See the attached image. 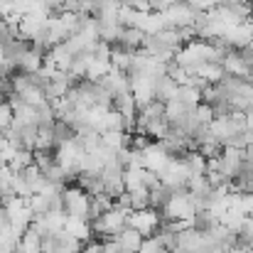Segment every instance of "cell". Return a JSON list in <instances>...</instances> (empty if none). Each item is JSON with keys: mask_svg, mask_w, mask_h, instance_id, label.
<instances>
[{"mask_svg": "<svg viewBox=\"0 0 253 253\" xmlns=\"http://www.w3.org/2000/svg\"><path fill=\"white\" fill-rule=\"evenodd\" d=\"M160 211H163L165 221H179V219H192L194 211H197V207L192 202L189 189H184V192H172Z\"/></svg>", "mask_w": 253, "mask_h": 253, "instance_id": "obj_1", "label": "cell"}, {"mask_svg": "<svg viewBox=\"0 0 253 253\" xmlns=\"http://www.w3.org/2000/svg\"><path fill=\"white\" fill-rule=\"evenodd\" d=\"M145 40H148V35H145L143 30H138V27H126L123 35H121V40H118V47L130 49V52H138V49L145 47Z\"/></svg>", "mask_w": 253, "mask_h": 253, "instance_id": "obj_8", "label": "cell"}, {"mask_svg": "<svg viewBox=\"0 0 253 253\" xmlns=\"http://www.w3.org/2000/svg\"><path fill=\"white\" fill-rule=\"evenodd\" d=\"M244 211H246V216H253V192L244 194Z\"/></svg>", "mask_w": 253, "mask_h": 253, "instance_id": "obj_15", "label": "cell"}, {"mask_svg": "<svg viewBox=\"0 0 253 253\" xmlns=\"http://www.w3.org/2000/svg\"><path fill=\"white\" fill-rule=\"evenodd\" d=\"M140 113L150 121V118H163L165 116V101H150V103H145V106H140Z\"/></svg>", "mask_w": 253, "mask_h": 253, "instance_id": "obj_13", "label": "cell"}, {"mask_svg": "<svg viewBox=\"0 0 253 253\" xmlns=\"http://www.w3.org/2000/svg\"><path fill=\"white\" fill-rule=\"evenodd\" d=\"M241 54H244V59H246V62L253 67V42L249 44V47H244V49H241Z\"/></svg>", "mask_w": 253, "mask_h": 253, "instance_id": "obj_16", "label": "cell"}, {"mask_svg": "<svg viewBox=\"0 0 253 253\" xmlns=\"http://www.w3.org/2000/svg\"><path fill=\"white\" fill-rule=\"evenodd\" d=\"M116 241H118V246H121V251L123 253H138L140 251V246H143V241H145V236H143L138 229L126 226V229L116 236Z\"/></svg>", "mask_w": 253, "mask_h": 253, "instance_id": "obj_7", "label": "cell"}, {"mask_svg": "<svg viewBox=\"0 0 253 253\" xmlns=\"http://www.w3.org/2000/svg\"><path fill=\"white\" fill-rule=\"evenodd\" d=\"M177 96L189 106V108H197L202 101H204V96H202V88L199 86H194V84H184V86H179V91H177Z\"/></svg>", "mask_w": 253, "mask_h": 253, "instance_id": "obj_11", "label": "cell"}, {"mask_svg": "<svg viewBox=\"0 0 253 253\" xmlns=\"http://www.w3.org/2000/svg\"><path fill=\"white\" fill-rule=\"evenodd\" d=\"M184 163H187V168H189L192 174H204L207 172V158L199 150H189L184 155Z\"/></svg>", "mask_w": 253, "mask_h": 253, "instance_id": "obj_12", "label": "cell"}, {"mask_svg": "<svg viewBox=\"0 0 253 253\" xmlns=\"http://www.w3.org/2000/svg\"><path fill=\"white\" fill-rule=\"evenodd\" d=\"M163 221H165L163 211L160 209H153V207H148V209H133L128 214V219H126V224L133 226V229H138L145 239L148 236H155V231L163 226Z\"/></svg>", "mask_w": 253, "mask_h": 253, "instance_id": "obj_2", "label": "cell"}, {"mask_svg": "<svg viewBox=\"0 0 253 253\" xmlns=\"http://www.w3.org/2000/svg\"><path fill=\"white\" fill-rule=\"evenodd\" d=\"M54 163H57L54 150H35V165L42 169V172H47V169L52 168Z\"/></svg>", "mask_w": 253, "mask_h": 253, "instance_id": "obj_14", "label": "cell"}, {"mask_svg": "<svg viewBox=\"0 0 253 253\" xmlns=\"http://www.w3.org/2000/svg\"><path fill=\"white\" fill-rule=\"evenodd\" d=\"M62 197H64V211L69 216H88V207H91V194L86 192L84 187L79 184H67L62 189Z\"/></svg>", "mask_w": 253, "mask_h": 253, "instance_id": "obj_3", "label": "cell"}, {"mask_svg": "<svg viewBox=\"0 0 253 253\" xmlns=\"http://www.w3.org/2000/svg\"><path fill=\"white\" fill-rule=\"evenodd\" d=\"M177 91H179V84H177L169 74H163V77L155 79V98H158V101H165V103H168L169 98L177 96Z\"/></svg>", "mask_w": 253, "mask_h": 253, "instance_id": "obj_10", "label": "cell"}, {"mask_svg": "<svg viewBox=\"0 0 253 253\" xmlns=\"http://www.w3.org/2000/svg\"><path fill=\"white\" fill-rule=\"evenodd\" d=\"M221 42H224L229 49H244V47H249V44L253 42V32H251V27H249V22H244V25H234V27H226Z\"/></svg>", "mask_w": 253, "mask_h": 253, "instance_id": "obj_6", "label": "cell"}, {"mask_svg": "<svg viewBox=\"0 0 253 253\" xmlns=\"http://www.w3.org/2000/svg\"><path fill=\"white\" fill-rule=\"evenodd\" d=\"M163 15L168 20V27H192L194 20H197V10L184 0L169 5L168 10H163Z\"/></svg>", "mask_w": 253, "mask_h": 253, "instance_id": "obj_4", "label": "cell"}, {"mask_svg": "<svg viewBox=\"0 0 253 253\" xmlns=\"http://www.w3.org/2000/svg\"><path fill=\"white\" fill-rule=\"evenodd\" d=\"M221 67H224V72H226L229 77H236V79H246V82H251L253 67L244 59L241 49H229V54L224 57Z\"/></svg>", "mask_w": 253, "mask_h": 253, "instance_id": "obj_5", "label": "cell"}, {"mask_svg": "<svg viewBox=\"0 0 253 253\" xmlns=\"http://www.w3.org/2000/svg\"><path fill=\"white\" fill-rule=\"evenodd\" d=\"M133 54H135V52H130V49H123V47L113 44V52H111V67H113L116 72L128 74V72L133 69Z\"/></svg>", "mask_w": 253, "mask_h": 253, "instance_id": "obj_9", "label": "cell"}]
</instances>
